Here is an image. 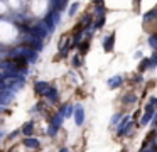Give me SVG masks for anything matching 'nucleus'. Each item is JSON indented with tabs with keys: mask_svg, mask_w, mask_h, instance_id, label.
I'll use <instances>...</instances> for the list:
<instances>
[{
	"mask_svg": "<svg viewBox=\"0 0 157 152\" xmlns=\"http://www.w3.org/2000/svg\"><path fill=\"white\" fill-rule=\"evenodd\" d=\"M15 54H19V56H22V58H29L31 61H36V51L34 49H29V47H19L15 51Z\"/></svg>",
	"mask_w": 157,
	"mask_h": 152,
	"instance_id": "1",
	"label": "nucleus"
},
{
	"mask_svg": "<svg viewBox=\"0 0 157 152\" xmlns=\"http://www.w3.org/2000/svg\"><path fill=\"white\" fill-rule=\"evenodd\" d=\"M49 83H46V81H37L36 84H34V91H36L37 95H46L47 91H49Z\"/></svg>",
	"mask_w": 157,
	"mask_h": 152,
	"instance_id": "2",
	"label": "nucleus"
},
{
	"mask_svg": "<svg viewBox=\"0 0 157 152\" xmlns=\"http://www.w3.org/2000/svg\"><path fill=\"white\" fill-rule=\"evenodd\" d=\"M74 120H76V125H81L84 122V112H83V108L81 106H76V113H74Z\"/></svg>",
	"mask_w": 157,
	"mask_h": 152,
	"instance_id": "3",
	"label": "nucleus"
},
{
	"mask_svg": "<svg viewBox=\"0 0 157 152\" xmlns=\"http://www.w3.org/2000/svg\"><path fill=\"white\" fill-rule=\"evenodd\" d=\"M24 145L29 147V149H37L39 147V140L31 135V137H27V139H24Z\"/></svg>",
	"mask_w": 157,
	"mask_h": 152,
	"instance_id": "4",
	"label": "nucleus"
},
{
	"mask_svg": "<svg viewBox=\"0 0 157 152\" xmlns=\"http://www.w3.org/2000/svg\"><path fill=\"white\" fill-rule=\"evenodd\" d=\"M122 83H123V78H122V76H113V78L108 79V86H110L112 90H113V88H118Z\"/></svg>",
	"mask_w": 157,
	"mask_h": 152,
	"instance_id": "5",
	"label": "nucleus"
},
{
	"mask_svg": "<svg viewBox=\"0 0 157 152\" xmlns=\"http://www.w3.org/2000/svg\"><path fill=\"white\" fill-rule=\"evenodd\" d=\"M58 15H59L58 12H54V14H49V15H47V19H46V24L49 26V29H52V27H54V24L58 22V19H59Z\"/></svg>",
	"mask_w": 157,
	"mask_h": 152,
	"instance_id": "6",
	"label": "nucleus"
},
{
	"mask_svg": "<svg viewBox=\"0 0 157 152\" xmlns=\"http://www.w3.org/2000/svg\"><path fill=\"white\" fill-rule=\"evenodd\" d=\"M128 125H130V117H125V118L122 120V123L118 125V135H123Z\"/></svg>",
	"mask_w": 157,
	"mask_h": 152,
	"instance_id": "7",
	"label": "nucleus"
},
{
	"mask_svg": "<svg viewBox=\"0 0 157 152\" xmlns=\"http://www.w3.org/2000/svg\"><path fill=\"white\" fill-rule=\"evenodd\" d=\"M69 37L68 36H63L61 37V41H59V49H61V51H63V53H66V51H68V47H69Z\"/></svg>",
	"mask_w": 157,
	"mask_h": 152,
	"instance_id": "8",
	"label": "nucleus"
},
{
	"mask_svg": "<svg viewBox=\"0 0 157 152\" xmlns=\"http://www.w3.org/2000/svg\"><path fill=\"white\" fill-rule=\"evenodd\" d=\"M113 39H115L113 34H110V36L106 37V41H105V51H106V53H110L112 49H113Z\"/></svg>",
	"mask_w": 157,
	"mask_h": 152,
	"instance_id": "9",
	"label": "nucleus"
},
{
	"mask_svg": "<svg viewBox=\"0 0 157 152\" xmlns=\"http://www.w3.org/2000/svg\"><path fill=\"white\" fill-rule=\"evenodd\" d=\"M21 132L24 134V135L31 137V135H32V132H34V123H32V122H27V123H26V127H24V129H22Z\"/></svg>",
	"mask_w": 157,
	"mask_h": 152,
	"instance_id": "10",
	"label": "nucleus"
},
{
	"mask_svg": "<svg viewBox=\"0 0 157 152\" xmlns=\"http://www.w3.org/2000/svg\"><path fill=\"white\" fill-rule=\"evenodd\" d=\"M31 32L34 34V36H37L39 39H42V37L46 36V29H44L42 26H39V27H34V29H32Z\"/></svg>",
	"mask_w": 157,
	"mask_h": 152,
	"instance_id": "11",
	"label": "nucleus"
},
{
	"mask_svg": "<svg viewBox=\"0 0 157 152\" xmlns=\"http://www.w3.org/2000/svg\"><path fill=\"white\" fill-rule=\"evenodd\" d=\"M46 95H47V96H51V101H56V100H58V91L52 88V86L49 88V91H47Z\"/></svg>",
	"mask_w": 157,
	"mask_h": 152,
	"instance_id": "12",
	"label": "nucleus"
},
{
	"mask_svg": "<svg viewBox=\"0 0 157 152\" xmlns=\"http://www.w3.org/2000/svg\"><path fill=\"white\" fill-rule=\"evenodd\" d=\"M88 46H90V44H88V42H86V41L79 44V51H81V54H84V53H86V51H88Z\"/></svg>",
	"mask_w": 157,
	"mask_h": 152,
	"instance_id": "13",
	"label": "nucleus"
},
{
	"mask_svg": "<svg viewBox=\"0 0 157 152\" xmlns=\"http://www.w3.org/2000/svg\"><path fill=\"white\" fill-rule=\"evenodd\" d=\"M135 96H134V95H127L125 96V100H123V101H125V103H134V101H135Z\"/></svg>",
	"mask_w": 157,
	"mask_h": 152,
	"instance_id": "14",
	"label": "nucleus"
},
{
	"mask_svg": "<svg viewBox=\"0 0 157 152\" xmlns=\"http://www.w3.org/2000/svg\"><path fill=\"white\" fill-rule=\"evenodd\" d=\"M149 42H150V46H152V47H156V42H157V37H156V34H152V36H150Z\"/></svg>",
	"mask_w": 157,
	"mask_h": 152,
	"instance_id": "15",
	"label": "nucleus"
},
{
	"mask_svg": "<svg viewBox=\"0 0 157 152\" xmlns=\"http://www.w3.org/2000/svg\"><path fill=\"white\" fill-rule=\"evenodd\" d=\"M78 10V2H76V4H73V7H71V9H69V15H74V12Z\"/></svg>",
	"mask_w": 157,
	"mask_h": 152,
	"instance_id": "16",
	"label": "nucleus"
},
{
	"mask_svg": "<svg viewBox=\"0 0 157 152\" xmlns=\"http://www.w3.org/2000/svg\"><path fill=\"white\" fill-rule=\"evenodd\" d=\"M147 66H149V61L145 59V61H142V63H140V68H139V69H140V71H144V69H145Z\"/></svg>",
	"mask_w": 157,
	"mask_h": 152,
	"instance_id": "17",
	"label": "nucleus"
},
{
	"mask_svg": "<svg viewBox=\"0 0 157 152\" xmlns=\"http://www.w3.org/2000/svg\"><path fill=\"white\" fill-rule=\"evenodd\" d=\"M73 64H74V66H79V64H81V59H78V56H74V59H73Z\"/></svg>",
	"mask_w": 157,
	"mask_h": 152,
	"instance_id": "18",
	"label": "nucleus"
},
{
	"mask_svg": "<svg viewBox=\"0 0 157 152\" xmlns=\"http://www.w3.org/2000/svg\"><path fill=\"white\" fill-rule=\"evenodd\" d=\"M156 103H157V100H156V96H150V103H149V105H152V106H156Z\"/></svg>",
	"mask_w": 157,
	"mask_h": 152,
	"instance_id": "19",
	"label": "nucleus"
},
{
	"mask_svg": "<svg viewBox=\"0 0 157 152\" xmlns=\"http://www.w3.org/2000/svg\"><path fill=\"white\" fill-rule=\"evenodd\" d=\"M120 117H122L120 113H117V115H113V118H112V123H115V122L118 120V118H120Z\"/></svg>",
	"mask_w": 157,
	"mask_h": 152,
	"instance_id": "20",
	"label": "nucleus"
},
{
	"mask_svg": "<svg viewBox=\"0 0 157 152\" xmlns=\"http://www.w3.org/2000/svg\"><path fill=\"white\" fill-rule=\"evenodd\" d=\"M15 135H19V130H15V132H12V134H10V139H14V137H15Z\"/></svg>",
	"mask_w": 157,
	"mask_h": 152,
	"instance_id": "21",
	"label": "nucleus"
},
{
	"mask_svg": "<svg viewBox=\"0 0 157 152\" xmlns=\"http://www.w3.org/2000/svg\"><path fill=\"white\" fill-rule=\"evenodd\" d=\"M59 152H69V151H68V149H61Z\"/></svg>",
	"mask_w": 157,
	"mask_h": 152,
	"instance_id": "22",
	"label": "nucleus"
},
{
	"mask_svg": "<svg viewBox=\"0 0 157 152\" xmlns=\"http://www.w3.org/2000/svg\"><path fill=\"white\" fill-rule=\"evenodd\" d=\"M142 152H154V151H142Z\"/></svg>",
	"mask_w": 157,
	"mask_h": 152,
	"instance_id": "23",
	"label": "nucleus"
},
{
	"mask_svg": "<svg viewBox=\"0 0 157 152\" xmlns=\"http://www.w3.org/2000/svg\"><path fill=\"white\" fill-rule=\"evenodd\" d=\"M10 152H12V151H10Z\"/></svg>",
	"mask_w": 157,
	"mask_h": 152,
	"instance_id": "24",
	"label": "nucleus"
}]
</instances>
